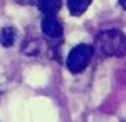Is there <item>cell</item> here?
<instances>
[{"label": "cell", "mask_w": 126, "mask_h": 122, "mask_svg": "<svg viewBox=\"0 0 126 122\" xmlns=\"http://www.w3.org/2000/svg\"><path fill=\"white\" fill-rule=\"evenodd\" d=\"M119 2H120V5L123 6V8L126 11V0H119Z\"/></svg>", "instance_id": "obj_7"}, {"label": "cell", "mask_w": 126, "mask_h": 122, "mask_svg": "<svg viewBox=\"0 0 126 122\" xmlns=\"http://www.w3.org/2000/svg\"><path fill=\"white\" fill-rule=\"evenodd\" d=\"M61 2L63 0H33V5L48 17H55V14L60 11Z\"/></svg>", "instance_id": "obj_4"}, {"label": "cell", "mask_w": 126, "mask_h": 122, "mask_svg": "<svg viewBox=\"0 0 126 122\" xmlns=\"http://www.w3.org/2000/svg\"><path fill=\"white\" fill-rule=\"evenodd\" d=\"M95 46L104 55L121 58L126 55V35L119 29H107L97 37Z\"/></svg>", "instance_id": "obj_1"}, {"label": "cell", "mask_w": 126, "mask_h": 122, "mask_svg": "<svg viewBox=\"0 0 126 122\" xmlns=\"http://www.w3.org/2000/svg\"><path fill=\"white\" fill-rule=\"evenodd\" d=\"M41 31L46 37H48L51 39L61 38L64 33L60 22L54 17H48V15H46V18H44V20L41 21Z\"/></svg>", "instance_id": "obj_3"}, {"label": "cell", "mask_w": 126, "mask_h": 122, "mask_svg": "<svg viewBox=\"0 0 126 122\" xmlns=\"http://www.w3.org/2000/svg\"><path fill=\"white\" fill-rule=\"evenodd\" d=\"M16 41V31L12 27H5L0 31V45L2 47H11Z\"/></svg>", "instance_id": "obj_6"}, {"label": "cell", "mask_w": 126, "mask_h": 122, "mask_svg": "<svg viewBox=\"0 0 126 122\" xmlns=\"http://www.w3.org/2000/svg\"><path fill=\"white\" fill-rule=\"evenodd\" d=\"M92 0H67L68 11L73 17H80L91 5Z\"/></svg>", "instance_id": "obj_5"}, {"label": "cell", "mask_w": 126, "mask_h": 122, "mask_svg": "<svg viewBox=\"0 0 126 122\" xmlns=\"http://www.w3.org/2000/svg\"><path fill=\"white\" fill-rule=\"evenodd\" d=\"M93 54L94 48L91 45L80 44L76 46L67 56L66 65H67L68 71L72 74H79V73L84 72L90 65V62L93 58Z\"/></svg>", "instance_id": "obj_2"}]
</instances>
